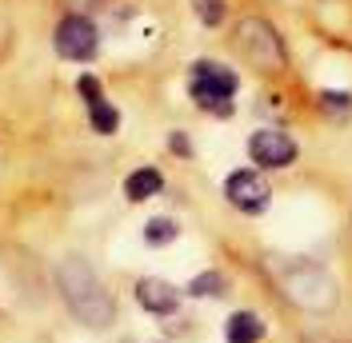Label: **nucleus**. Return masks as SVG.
I'll return each instance as SVG.
<instances>
[{"instance_id": "f257e3e1", "label": "nucleus", "mask_w": 352, "mask_h": 343, "mask_svg": "<svg viewBox=\"0 0 352 343\" xmlns=\"http://www.w3.org/2000/svg\"><path fill=\"white\" fill-rule=\"evenodd\" d=\"M56 287H60V300L65 307L85 323V327H109L116 320V300L112 292L100 283V276L88 268V259L80 256H65L56 263Z\"/></svg>"}, {"instance_id": "f03ea898", "label": "nucleus", "mask_w": 352, "mask_h": 343, "mask_svg": "<svg viewBox=\"0 0 352 343\" xmlns=\"http://www.w3.org/2000/svg\"><path fill=\"white\" fill-rule=\"evenodd\" d=\"M280 287H285L288 300L296 307H305V311H332L336 300H340L332 276L320 272L316 263H292V268H285L280 272Z\"/></svg>"}, {"instance_id": "7ed1b4c3", "label": "nucleus", "mask_w": 352, "mask_h": 343, "mask_svg": "<svg viewBox=\"0 0 352 343\" xmlns=\"http://www.w3.org/2000/svg\"><path fill=\"white\" fill-rule=\"evenodd\" d=\"M236 72L224 64H212V60H197L192 64V100H197L204 112L212 116H232V96H236Z\"/></svg>"}, {"instance_id": "20e7f679", "label": "nucleus", "mask_w": 352, "mask_h": 343, "mask_svg": "<svg viewBox=\"0 0 352 343\" xmlns=\"http://www.w3.org/2000/svg\"><path fill=\"white\" fill-rule=\"evenodd\" d=\"M236 48L264 72H280L285 68V40L276 36V28L261 16H248L236 24Z\"/></svg>"}, {"instance_id": "39448f33", "label": "nucleus", "mask_w": 352, "mask_h": 343, "mask_svg": "<svg viewBox=\"0 0 352 343\" xmlns=\"http://www.w3.org/2000/svg\"><path fill=\"white\" fill-rule=\"evenodd\" d=\"M52 44H56V52H60L65 60H92L96 48H100V32H96V24L88 21V16L68 12L65 21L56 24Z\"/></svg>"}, {"instance_id": "423d86ee", "label": "nucleus", "mask_w": 352, "mask_h": 343, "mask_svg": "<svg viewBox=\"0 0 352 343\" xmlns=\"http://www.w3.org/2000/svg\"><path fill=\"white\" fill-rule=\"evenodd\" d=\"M224 196H228V204L232 208H241L244 215H261L264 208H268V200H272V192H268V184L261 180V172H232L228 180H224Z\"/></svg>"}, {"instance_id": "0eeeda50", "label": "nucleus", "mask_w": 352, "mask_h": 343, "mask_svg": "<svg viewBox=\"0 0 352 343\" xmlns=\"http://www.w3.org/2000/svg\"><path fill=\"white\" fill-rule=\"evenodd\" d=\"M248 156L261 168H288L296 160V140L285 136L280 128H261V132H252V140H248Z\"/></svg>"}, {"instance_id": "6e6552de", "label": "nucleus", "mask_w": 352, "mask_h": 343, "mask_svg": "<svg viewBox=\"0 0 352 343\" xmlns=\"http://www.w3.org/2000/svg\"><path fill=\"white\" fill-rule=\"evenodd\" d=\"M136 303L153 316H173L180 307V292H176L168 279H156V276H144L136 283Z\"/></svg>"}, {"instance_id": "1a4fd4ad", "label": "nucleus", "mask_w": 352, "mask_h": 343, "mask_svg": "<svg viewBox=\"0 0 352 343\" xmlns=\"http://www.w3.org/2000/svg\"><path fill=\"white\" fill-rule=\"evenodd\" d=\"M160 188H164V180H160V172H156V168H136L129 180H124V196H129L132 204H140V200H153Z\"/></svg>"}, {"instance_id": "9d476101", "label": "nucleus", "mask_w": 352, "mask_h": 343, "mask_svg": "<svg viewBox=\"0 0 352 343\" xmlns=\"http://www.w3.org/2000/svg\"><path fill=\"white\" fill-rule=\"evenodd\" d=\"M261 335H264V323L252 311H236L228 320V327H224V340L228 343H261Z\"/></svg>"}, {"instance_id": "9b49d317", "label": "nucleus", "mask_w": 352, "mask_h": 343, "mask_svg": "<svg viewBox=\"0 0 352 343\" xmlns=\"http://www.w3.org/2000/svg\"><path fill=\"white\" fill-rule=\"evenodd\" d=\"M176 236H180V228H176V220H168V215H156V220L144 224V244H148V248H164V244H173Z\"/></svg>"}, {"instance_id": "f8f14e48", "label": "nucleus", "mask_w": 352, "mask_h": 343, "mask_svg": "<svg viewBox=\"0 0 352 343\" xmlns=\"http://www.w3.org/2000/svg\"><path fill=\"white\" fill-rule=\"evenodd\" d=\"M224 276L220 272H200V276H192V283H188V296H197V300H212V296H224Z\"/></svg>"}, {"instance_id": "ddd939ff", "label": "nucleus", "mask_w": 352, "mask_h": 343, "mask_svg": "<svg viewBox=\"0 0 352 343\" xmlns=\"http://www.w3.org/2000/svg\"><path fill=\"white\" fill-rule=\"evenodd\" d=\"M88 120H92V128L100 132V136H112V132H116V124H120V112H116L109 100H100V104L88 108Z\"/></svg>"}, {"instance_id": "4468645a", "label": "nucleus", "mask_w": 352, "mask_h": 343, "mask_svg": "<svg viewBox=\"0 0 352 343\" xmlns=\"http://www.w3.org/2000/svg\"><path fill=\"white\" fill-rule=\"evenodd\" d=\"M76 88H80V96H85L88 108L104 100V92H100V80H96V76H80V80H76Z\"/></svg>"}, {"instance_id": "2eb2a0df", "label": "nucleus", "mask_w": 352, "mask_h": 343, "mask_svg": "<svg viewBox=\"0 0 352 343\" xmlns=\"http://www.w3.org/2000/svg\"><path fill=\"white\" fill-rule=\"evenodd\" d=\"M197 12L204 24H220V16H224V8H220V0H197Z\"/></svg>"}, {"instance_id": "dca6fc26", "label": "nucleus", "mask_w": 352, "mask_h": 343, "mask_svg": "<svg viewBox=\"0 0 352 343\" xmlns=\"http://www.w3.org/2000/svg\"><path fill=\"white\" fill-rule=\"evenodd\" d=\"M320 104L332 108V112H344V108H349V96H344V92H320Z\"/></svg>"}, {"instance_id": "f3484780", "label": "nucleus", "mask_w": 352, "mask_h": 343, "mask_svg": "<svg viewBox=\"0 0 352 343\" xmlns=\"http://www.w3.org/2000/svg\"><path fill=\"white\" fill-rule=\"evenodd\" d=\"M60 4H65V8H72V12H80V16H85V12H92V8H100V4H109V0H60Z\"/></svg>"}]
</instances>
